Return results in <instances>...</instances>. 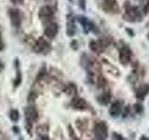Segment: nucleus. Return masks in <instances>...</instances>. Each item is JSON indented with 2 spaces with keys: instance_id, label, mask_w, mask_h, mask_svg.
Masks as SVG:
<instances>
[{
  "instance_id": "nucleus-1",
  "label": "nucleus",
  "mask_w": 149,
  "mask_h": 140,
  "mask_svg": "<svg viewBox=\"0 0 149 140\" xmlns=\"http://www.w3.org/2000/svg\"><path fill=\"white\" fill-rule=\"evenodd\" d=\"M124 19L130 22H137L142 19L141 12L137 7H129L126 8V13Z\"/></svg>"
},
{
  "instance_id": "nucleus-2",
  "label": "nucleus",
  "mask_w": 149,
  "mask_h": 140,
  "mask_svg": "<svg viewBox=\"0 0 149 140\" xmlns=\"http://www.w3.org/2000/svg\"><path fill=\"white\" fill-rule=\"evenodd\" d=\"M102 8L104 9L106 12L109 13H118L119 12V5L116 0H104L102 2Z\"/></svg>"
},
{
  "instance_id": "nucleus-3",
  "label": "nucleus",
  "mask_w": 149,
  "mask_h": 140,
  "mask_svg": "<svg viewBox=\"0 0 149 140\" xmlns=\"http://www.w3.org/2000/svg\"><path fill=\"white\" fill-rule=\"evenodd\" d=\"M49 49V45L47 42V40L43 37H39L36 40V44L34 46V50L36 53H42V52H47Z\"/></svg>"
},
{
  "instance_id": "nucleus-4",
  "label": "nucleus",
  "mask_w": 149,
  "mask_h": 140,
  "mask_svg": "<svg viewBox=\"0 0 149 140\" xmlns=\"http://www.w3.org/2000/svg\"><path fill=\"white\" fill-rule=\"evenodd\" d=\"M9 17L13 26L19 27L22 23V12L17 8L9 9Z\"/></svg>"
},
{
  "instance_id": "nucleus-5",
  "label": "nucleus",
  "mask_w": 149,
  "mask_h": 140,
  "mask_svg": "<svg viewBox=\"0 0 149 140\" xmlns=\"http://www.w3.org/2000/svg\"><path fill=\"white\" fill-rule=\"evenodd\" d=\"M130 58H132V51L128 47H123L119 51V61L120 63L126 65L130 63Z\"/></svg>"
},
{
  "instance_id": "nucleus-6",
  "label": "nucleus",
  "mask_w": 149,
  "mask_h": 140,
  "mask_svg": "<svg viewBox=\"0 0 149 140\" xmlns=\"http://www.w3.org/2000/svg\"><path fill=\"white\" fill-rule=\"evenodd\" d=\"M58 29H59V27L56 22H49L44 29L45 36L49 37V38H53V37H55V36L57 35Z\"/></svg>"
},
{
  "instance_id": "nucleus-7",
  "label": "nucleus",
  "mask_w": 149,
  "mask_h": 140,
  "mask_svg": "<svg viewBox=\"0 0 149 140\" xmlns=\"http://www.w3.org/2000/svg\"><path fill=\"white\" fill-rule=\"evenodd\" d=\"M98 139H105L107 136V127L104 123H99L94 129Z\"/></svg>"
},
{
  "instance_id": "nucleus-8",
  "label": "nucleus",
  "mask_w": 149,
  "mask_h": 140,
  "mask_svg": "<svg viewBox=\"0 0 149 140\" xmlns=\"http://www.w3.org/2000/svg\"><path fill=\"white\" fill-rule=\"evenodd\" d=\"M53 9L51 8L49 6H44V7H42L40 9H39V17L42 18V19H49L50 17H52L53 15Z\"/></svg>"
},
{
  "instance_id": "nucleus-9",
  "label": "nucleus",
  "mask_w": 149,
  "mask_h": 140,
  "mask_svg": "<svg viewBox=\"0 0 149 140\" xmlns=\"http://www.w3.org/2000/svg\"><path fill=\"white\" fill-rule=\"evenodd\" d=\"M121 110H122V106H121V103L119 101H116L111 105L109 112H110L111 116L116 117V116H118L121 113Z\"/></svg>"
},
{
  "instance_id": "nucleus-10",
  "label": "nucleus",
  "mask_w": 149,
  "mask_h": 140,
  "mask_svg": "<svg viewBox=\"0 0 149 140\" xmlns=\"http://www.w3.org/2000/svg\"><path fill=\"white\" fill-rule=\"evenodd\" d=\"M90 48L92 51H94L96 53H102L104 50V46L102 44L101 41H95V40L91 41Z\"/></svg>"
},
{
  "instance_id": "nucleus-11",
  "label": "nucleus",
  "mask_w": 149,
  "mask_h": 140,
  "mask_svg": "<svg viewBox=\"0 0 149 140\" xmlns=\"http://www.w3.org/2000/svg\"><path fill=\"white\" fill-rule=\"evenodd\" d=\"M148 92H149V85L144 84V85L141 86L137 90L136 96L138 99H143L144 96H146L148 94Z\"/></svg>"
},
{
  "instance_id": "nucleus-12",
  "label": "nucleus",
  "mask_w": 149,
  "mask_h": 140,
  "mask_svg": "<svg viewBox=\"0 0 149 140\" xmlns=\"http://www.w3.org/2000/svg\"><path fill=\"white\" fill-rule=\"evenodd\" d=\"M72 105L77 109H85L87 108V103L82 98H74L72 102Z\"/></svg>"
},
{
  "instance_id": "nucleus-13",
  "label": "nucleus",
  "mask_w": 149,
  "mask_h": 140,
  "mask_svg": "<svg viewBox=\"0 0 149 140\" xmlns=\"http://www.w3.org/2000/svg\"><path fill=\"white\" fill-rule=\"evenodd\" d=\"M25 115H26V118L30 120H36L37 118V112L34 107H32V106L26 108Z\"/></svg>"
},
{
  "instance_id": "nucleus-14",
  "label": "nucleus",
  "mask_w": 149,
  "mask_h": 140,
  "mask_svg": "<svg viewBox=\"0 0 149 140\" xmlns=\"http://www.w3.org/2000/svg\"><path fill=\"white\" fill-rule=\"evenodd\" d=\"M110 99L111 98H110L109 93H102V94L98 98V101H99V103L102 106H105L110 102Z\"/></svg>"
},
{
  "instance_id": "nucleus-15",
  "label": "nucleus",
  "mask_w": 149,
  "mask_h": 140,
  "mask_svg": "<svg viewBox=\"0 0 149 140\" xmlns=\"http://www.w3.org/2000/svg\"><path fill=\"white\" fill-rule=\"evenodd\" d=\"M67 34L68 36H73L74 34V22L72 21H68L67 23Z\"/></svg>"
},
{
  "instance_id": "nucleus-16",
  "label": "nucleus",
  "mask_w": 149,
  "mask_h": 140,
  "mask_svg": "<svg viewBox=\"0 0 149 140\" xmlns=\"http://www.w3.org/2000/svg\"><path fill=\"white\" fill-rule=\"evenodd\" d=\"M10 118L14 121H17L19 120V118H20V114H19L18 110H16V109L11 110V112H10Z\"/></svg>"
},
{
  "instance_id": "nucleus-17",
  "label": "nucleus",
  "mask_w": 149,
  "mask_h": 140,
  "mask_svg": "<svg viewBox=\"0 0 149 140\" xmlns=\"http://www.w3.org/2000/svg\"><path fill=\"white\" fill-rule=\"evenodd\" d=\"M134 109L135 111L137 112V113H142L143 110V107L142 105H140V104H135L134 105Z\"/></svg>"
},
{
  "instance_id": "nucleus-18",
  "label": "nucleus",
  "mask_w": 149,
  "mask_h": 140,
  "mask_svg": "<svg viewBox=\"0 0 149 140\" xmlns=\"http://www.w3.org/2000/svg\"><path fill=\"white\" fill-rule=\"evenodd\" d=\"M113 140H126L122 135L119 134H113Z\"/></svg>"
},
{
  "instance_id": "nucleus-19",
  "label": "nucleus",
  "mask_w": 149,
  "mask_h": 140,
  "mask_svg": "<svg viewBox=\"0 0 149 140\" xmlns=\"http://www.w3.org/2000/svg\"><path fill=\"white\" fill-rule=\"evenodd\" d=\"M11 1L16 5H21L23 3V0H11Z\"/></svg>"
},
{
  "instance_id": "nucleus-20",
  "label": "nucleus",
  "mask_w": 149,
  "mask_h": 140,
  "mask_svg": "<svg viewBox=\"0 0 149 140\" xmlns=\"http://www.w3.org/2000/svg\"><path fill=\"white\" fill-rule=\"evenodd\" d=\"M140 140H149V138L148 137H146V135H143V136L140 138Z\"/></svg>"
},
{
  "instance_id": "nucleus-21",
  "label": "nucleus",
  "mask_w": 149,
  "mask_h": 140,
  "mask_svg": "<svg viewBox=\"0 0 149 140\" xmlns=\"http://www.w3.org/2000/svg\"><path fill=\"white\" fill-rule=\"evenodd\" d=\"M0 49H2V39H1V35H0Z\"/></svg>"
},
{
  "instance_id": "nucleus-22",
  "label": "nucleus",
  "mask_w": 149,
  "mask_h": 140,
  "mask_svg": "<svg viewBox=\"0 0 149 140\" xmlns=\"http://www.w3.org/2000/svg\"><path fill=\"white\" fill-rule=\"evenodd\" d=\"M41 140H49L48 138H46V137H44V138H42Z\"/></svg>"
},
{
  "instance_id": "nucleus-23",
  "label": "nucleus",
  "mask_w": 149,
  "mask_h": 140,
  "mask_svg": "<svg viewBox=\"0 0 149 140\" xmlns=\"http://www.w3.org/2000/svg\"><path fill=\"white\" fill-rule=\"evenodd\" d=\"M1 70H2V65L0 64V71H1Z\"/></svg>"
}]
</instances>
